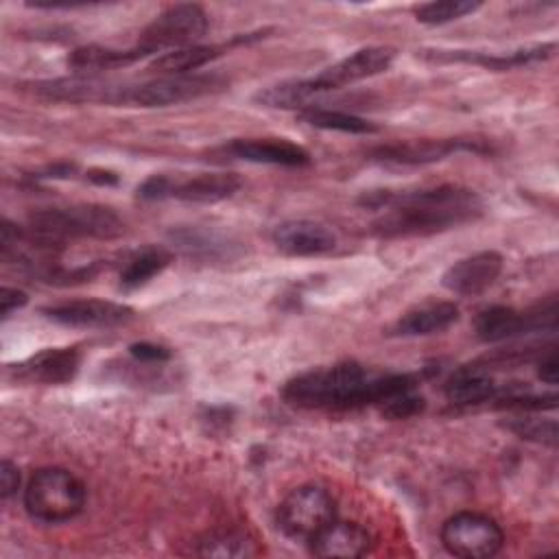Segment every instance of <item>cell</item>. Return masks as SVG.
Here are the masks:
<instances>
[{"label": "cell", "mask_w": 559, "mask_h": 559, "mask_svg": "<svg viewBox=\"0 0 559 559\" xmlns=\"http://www.w3.org/2000/svg\"><path fill=\"white\" fill-rule=\"evenodd\" d=\"M360 203L384 210L371 223V231L380 238L430 236L476 221L483 214L480 197L461 186H437L415 192H367Z\"/></svg>", "instance_id": "1"}, {"label": "cell", "mask_w": 559, "mask_h": 559, "mask_svg": "<svg viewBox=\"0 0 559 559\" xmlns=\"http://www.w3.org/2000/svg\"><path fill=\"white\" fill-rule=\"evenodd\" d=\"M408 389H415V376L411 373H376L358 362H338L290 378L282 397L297 408H356L365 404L380 406Z\"/></svg>", "instance_id": "2"}, {"label": "cell", "mask_w": 559, "mask_h": 559, "mask_svg": "<svg viewBox=\"0 0 559 559\" xmlns=\"http://www.w3.org/2000/svg\"><path fill=\"white\" fill-rule=\"evenodd\" d=\"M28 231L61 247L74 238L109 240L124 231L122 218L107 205L76 203L68 207H41L28 214Z\"/></svg>", "instance_id": "3"}, {"label": "cell", "mask_w": 559, "mask_h": 559, "mask_svg": "<svg viewBox=\"0 0 559 559\" xmlns=\"http://www.w3.org/2000/svg\"><path fill=\"white\" fill-rule=\"evenodd\" d=\"M87 489L79 476L66 467H39L26 483L24 509L44 524L74 520L85 507Z\"/></svg>", "instance_id": "4"}, {"label": "cell", "mask_w": 559, "mask_h": 559, "mask_svg": "<svg viewBox=\"0 0 559 559\" xmlns=\"http://www.w3.org/2000/svg\"><path fill=\"white\" fill-rule=\"evenodd\" d=\"M336 520V500L334 496L314 483L295 487L277 504L275 522L280 531L290 539L310 542L321 533L330 522Z\"/></svg>", "instance_id": "5"}, {"label": "cell", "mask_w": 559, "mask_h": 559, "mask_svg": "<svg viewBox=\"0 0 559 559\" xmlns=\"http://www.w3.org/2000/svg\"><path fill=\"white\" fill-rule=\"evenodd\" d=\"M207 31V13L203 7L192 2H181L164 9L155 20H151L138 37L135 48L148 57L157 52H168L175 48L194 46Z\"/></svg>", "instance_id": "6"}, {"label": "cell", "mask_w": 559, "mask_h": 559, "mask_svg": "<svg viewBox=\"0 0 559 559\" xmlns=\"http://www.w3.org/2000/svg\"><path fill=\"white\" fill-rule=\"evenodd\" d=\"M443 548L461 559H487L502 550L504 533L500 524L476 511H459L441 524Z\"/></svg>", "instance_id": "7"}, {"label": "cell", "mask_w": 559, "mask_h": 559, "mask_svg": "<svg viewBox=\"0 0 559 559\" xmlns=\"http://www.w3.org/2000/svg\"><path fill=\"white\" fill-rule=\"evenodd\" d=\"M557 328V299L550 297L533 310L520 312L509 306H489L478 312L474 321L476 336L483 343H500L520 334Z\"/></svg>", "instance_id": "8"}, {"label": "cell", "mask_w": 559, "mask_h": 559, "mask_svg": "<svg viewBox=\"0 0 559 559\" xmlns=\"http://www.w3.org/2000/svg\"><path fill=\"white\" fill-rule=\"evenodd\" d=\"M227 81L218 74H173L133 85L127 92V103L138 107H168L221 92Z\"/></svg>", "instance_id": "9"}, {"label": "cell", "mask_w": 559, "mask_h": 559, "mask_svg": "<svg viewBox=\"0 0 559 559\" xmlns=\"http://www.w3.org/2000/svg\"><path fill=\"white\" fill-rule=\"evenodd\" d=\"M463 151L485 153L489 151V146H485L483 140H469V138H421V140H404V142L376 146L371 151V157L386 164L424 166V164L441 162Z\"/></svg>", "instance_id": "10"}, {"label": "cell", "mask_w": 559, "mask_h": 559, "mask_svg": "<svg viewBox=\"0 0 559 559\" xmlns=\"http://www.w3.org/2000/svg\"><path fill=\"white\" fill-rule=\"evenodd\" d=\"M44 317L57 325L81 330H109L133 321L135 310L131 306L107 299H72L55 306H46Z\"/></svg>", "instance_id": "11"}, {"label": "cell", "mask_w": 559, "mask_h": 559, "mask_svg": "<svg viewBox=\"0 0 559 559\" xmlns=\"http://www.w3.org/2000/svg\"><path fill=\"white\" fill-rule=\"evenodd\" d=\"M393 59H395V50L389 48V46L358 48L352 55H347V57L338 59L336 63L328 66L317 76H310V81H312V87L319 96L323 92L341 90V87L354 85L358 81L371 79V76L389 70Z\"/></svg>", "instance_id": "12"}, {"label": "cell", "mask_w": 559, "mask_h": 559, "mask_svg": "<svg viewBox=\"0 0 559 559\" xmlns=\"http://www.w3.org/2000/svg\"><path fill=\"white\" fill-rule=\"evenodd\" d=\"M502 266L504 258L498 251H478L450 264L441 275V286L454 295L474 297L500 277Z\"/></svg>", "instance_id": "13"}, {"label": "cell", "mask_w": 559, "mask_h": 559, "mask_svg": "<svg viewBox=\"0 0 559 559\" xmlns=\"http://www.w3.org/2000/svg\"><path fill=\"white\" fill-rule=\"evenodd\" d=\"M79 367L81 354L74 347H50L11 365V373L15 380L28 384H66L74 380Z\"/></svg>", "instance_id": "14"}, {"label": "cell", "mask_w": 559, "mask_h": 559, "mask_svg": "<svg viewBox=\"0 0 559 559\" xmlns=\"http://www.w3.org/2000/svg\"><path fill=\"white\" fill-rule=\"evenodd\" d=\"M39 96L66 103H107L122 105L127 103V85H114L96 76H63L52 81H39L33 85Z\"/></svg>", "instance_id": "15"}, {"label": "cell", "mask_w": 559, "mask_h": 559, "mask_svg": "<svg viewBox=\"0 0 559 559\" xmlns=\"http://www.w3.org/2000/svg\"><path fill=\"white\" fill-rule=\"evenodd\" d=\"M555 52V41L535 44L526 48H518L511 52H485V50H445V48H424L419 55L430 61H463V63H476L489 70H511L520 66H531L537 61L548 59Z\"/></svg>", "instance_id": "16"}, {"label": "cell", "mask_w": 559, "mask_h": 559, "mask_svg": "<svg viewBox=\"0 0 559 559\" xmlns=\"http://www.w3.org/2000/svg\"><path fill=\"white\" fill-rule=\"evenodd\" d=\"M273 245L286 255H321L336 247V234L319 223L308 218L284 221L273 229Z\"/></svg>", "instance_id": "17"}, {"label": "cell", "mask_w": 559, "mask_h": 559, "mask_svg": "<svg viewBox=\"0 0 559 559\" xmlns=\"http://www.w3.org/2000/svg\"><path fill=\"white\" fill-rule=\"evenodd\" d=\"M225 151L242 162L251 164H273V166H288L299 168L310 164V153L288 140L277 138H238L231 140Z\"/></svg>", "instance_id": "18"}, {"label": "cell", "mask_w": 559, "mask_h": 559, "mask_svg": "<svg viewBox=\"0 0 559 559\" xmlns=\"http://www.w3.org/2000/svg\"><path fill=\"white\" fill-rule=\"evenodd\" d=\"M310 552L321 559L362 557L371 546V535L356 522H330L310 542Z\"/></svg>", "instance_id": "19"}, {"label": "cell", "mask_w": 559, "mask_h": 559, "mask_svg": "<svg viewBox=\"0 0 559 559\" xmlns=\"http://www.w3.org/2000/svg\"><path fill=\"white\" fill-rule=\"evenodd\" d=\"M168 240L188 258L197 260H229L236 255L238 242L227 234L210 227H177L168 234Z\"/></svg>", "instance_id": "20"}, {"label": "cell", "mask_w": 559, "mask_h": 559, "mask_svg": "<svg viewBox=\"0 0 559 559\" xmlns=\"http://www.w3.org/2000/svg\"><path fill=\"white\" fill-rule=\"evenodd\" d=\"M493 376L485 367H461L445 382V397L456 406H476L485 402H496L502 393Z\"/></svg>", "instance_id": "21"}, {"label": "cell", "mask_w": 559, "mask_h": 559, "mask_svg": "<svg viewBox=\"0 0 559 559\" xmlns=\"http://www.w3.org/2000/svg\"><path fill=\"white\" fill-rule=\"evenodd\" d=\"M242 181L234 173H199L173 183L170 199L186 203H218L234 197Z\"/></svg>", "instance_id": "22"}, {"label": "cell", "mask_w": 559, "mask_h": 559, "mask_svg": "<svg viewBox=\"0 0 559 559\" xmlns=\"http://www.w3.org/2000/svg\"><path fill=\"white\" fill-rule=\"evenodd\" d=\"M459 321V308L452 301H432L417 306L402 314L395 325L393 334L397 336H430L445 332L450 325Z\"/></svg>", "instance_id": "23"}, {"label": "cell", "mask_w": 559, "mask_h": 559, "mask_svg": "<svg viewBox=\"0 0 559 559\" xmlns=\"http://www.w3.org/2000/svg\"><path fill=\"white\" fill-rule=\"evenodd\" d=\"M225 50H227V46H216V44H212V46L210 44H194V46H186V48H175V50L157 55L153 59V63L148 66V70L159 72L164 76L188 74L190 70H199V68L212 63Z\"/></svg>", "instance_id": "24"}, {"label": "cell", "mask_w": 559, "mask_h": 559, "mask_svg": "<svg viewBox=\"0 0 559 559\" xmlns=\"http://www.w3.org/2000/svg\"><path fill=\"white\" fill-rule=\"evenodd\" d=\"M144 59V55L133 46L127 50H114L105 46H81L70 52L68 66L76 72H98V70H114V68H124L135 61Z\"/></svg>", "instance_id": "25"}, {"label": "cell", "mask_w": 559, "mask_h": 559, "mask_svg": "<svg viewBox=\"0 0 559 559\" xmlns=\"http://www.w3.org/2000/svg\"><path fill=\"white\" fill-rule=\"evenodd\" d=\"M317 96L310 79H290L269 87H262L253 94V100L269 109H306Z\"/></svg>", "instance_id": "26"}, {"label": "cell", "mask_w": 559, "mask_h": 559, "mask_svg": "<svg viewBox=\"0 0 559 559\" xmlns=\"http://www.w3.org/2000/svg\"><path fill=\"white\" fill-rule=\"evenodd\" d=\"M173 262V253L166 247H146L129 258L120 271V288L133 290L148 284Z\"/></svg>", "instance_id": "27"}, {"label": "cell", "mask_w": 559, "mask_h": 559, "mask_svg": "<svg viewBox=\"0 0 559 559\" xmlns=\"http://www.w3.org/2000/svg\"><path fill=\"white\" fill-rule=\"evenodd\" d=\"M299 120L317 127V129H325V131H341V133H354V135H365V133H376L378 127L373 122H369L367 118L347 114V111H338V109H328V107H306L299 111Z\"/></svg>", "instance_id": "28"}, {"label": "cell", "mask_w": 559, "mask_h": 559, "mask_svg": "<svg viewBox=\"0 0 559 559\" xmlns=\"http://www.w3.org/2000/svg\"><path fill=\"white\" fill-rule=\"evenodd\" d=\"M197 555L201 557H253L258 555L255 542L249 539L245 533L236 531H221L210 533L197 546Z\"/></svg>", "instance_id": "29"}, {"label": "cell", "mask_w": 559, "mask_h": 559, "mask_svg": "<svg viewBox=\"0 0 559 559\" xmlns=\"http://www.w3.org/2000/svg\"><path fill=\"white\" fill-rule=\"evenodd\" d=\"M483 4L472 2V0H435V2H424L415 7V20L428 26H439L448 24L454 20H461L474 11H478Z\"/></svg>", "instance_id": "30"}, {"label": "cell", "mask_w": 559, "mask_h": 559, "mask_svg": "<svg viewBox=\"0 0 559 559\" xmlns=\"http://www.w3.org/2000/svg\"><path fill=\"white\" fill-rule=\"evenodd\" d=\"M504 428L511 430L520 439L544 443L550 448L557 445V421L555 419H542V417H533L531 413H524L520 417L507 419Z\"/></svg>", "instance_id": "31"}, {"label": "cell", "mask_w": 559, "mask_h": 559, "mask_svg": "<svg viewBox=\"0 0 559 559\" xmlns=\"http://www.w3.org/2000/svg\"><path fill=\"white\" fill-rule=\"evenodd\" d=\"M426 406V400L421 395H417L413 389L402 391L393 397H389L386 402L380 404V413L389 419H408L415 417L417 413H421Z\"/></svg>", "instance_id": "32"}, {"label": "cell", "mask_w": 559, "mask_h": 559, "mask_svg": "<svg viewBox=\"0 0 559 559\" xmlns=\"http://www.w3.org/2000/svg\"><path fill=\"white\" fill-rule=\"evenodd\" d=\"M173 183H175V179H170L168 175H151V177H146L138 186L135 197L142 199V201H164V199H170Z\"/></svg>", "instance_id": "33"}, {"label": "cell", "mask_w": 559, "mask_h": 559, "mask_svg": "<svg viewBox=\"0 0 559 559\" xmlns=\"http://www.w3.org/2000/svg\"><path fill=\"white\" fill-rule=\"evenodd\" d=\"M129 354L138 360V362H144V365H153V362H166L170 358V352L162 345H155V343H148V341H142V343H133L129 347Z\"/></svg>", "instance_id": "34"}, {"label": "cell", "mask_w": 559, "mask_h": 559, "mask_svg": "<svg viewBox=\"0 0 559 559\" xmlns=\"http://www.w3.org/2000/svg\"><path fill=\"white\" fill-rule=\"evenodd\" d=\"M26 301H28V295L24 290L2 286V290H0V314H2V319H9L15 310L24 308Z\"/></svg>", "instance_id": "35"}, {"label": "cell", "mask_w": 559, "mask_h": 559, "mask_svg": "<svg viewBox=\"0 0 559 559\" xmlns=\"http://www.w3.org/2000/svg\"><path fill=\"white\" fill-rule=\"evenodd\" d=\"M20 487V469L9 459H2L0 463V496L9 500Z\"/></svg>", "instance_id": "36"}, {"label": "cell", "mask_w": 559, "mask_h": 559, "mask_svg": "<svg viewBox=\"0 0 559 559\" xmlns=\"http://www.w3.org/2000/svg\"><path fill=\"white\" fill-rule=\"evenodd\" d=\"M537 376L542 382L555 386L557 384V376H559V362H557V354L550 352L546 358L539 360V367H537Z\"/></svg>", "instance_id": "37"}, {"label": "cell", "mask_w": 559, "mask_h": 559, "mask_svg": "<svg viewBox=\"0 0 559 559\" xmlns=\"http://www.w3.org/2000/svg\"><path fill=\"white\" fill-rule=\"evenodd\" d=\"M87 179L92 183H98V186H116L118 183V175L111 173V170H103V168H94L87 173Z\"/></svg>", "instance_id": "38"}]
</instances>
